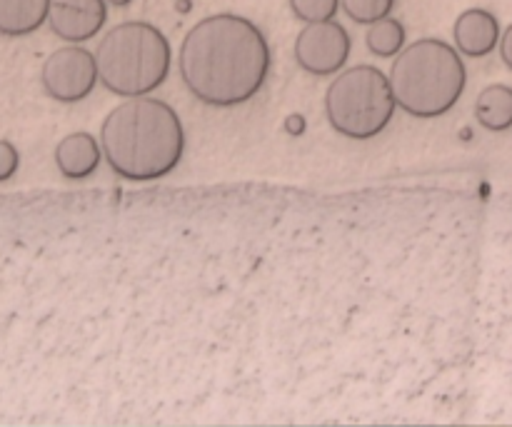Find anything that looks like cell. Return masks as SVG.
<instances>
[{"mask_svg": "<svg viewBox=\"0 0 512 427\" xmlns=\"http://www.w3.org/2000/svg\"><path fill=\"white\" fill-rule=\"evenodd\" d=\"M273 68L268 38L250 18L215 13L185 33L178 70L185 88L210 108H238L263 90Z\"/></svg>", "mask_w": 512, "mask_h": 427, "instance_id": "6da1fadb", "label": "cell"}, {"mask_svg": "<svg viewBox=\"0 0 512 427\" xmlns=\"http://www.w3.org/2000/svg\"><path fill=\"white\" fill-rule=\"evenodd\" d=\"M105 163L130 183H153L180 165L185 128L168 103L150 95L125 98L100 125Z\"/></svg>", "mask_w": 512, "mask_h": 427, "instance_id": "7a4b0ae2", "label": "cell"}, {"mask_svg": "<svg viewBox=\"0 0 512 427\" xmlns=\"http://www.w3.org/2000/svg\"><path fill=\"white\" fill-rule=\"evenodd\" d=\"M388 78L403 113L433 120L450 113L463 98L468 70L455 45L440 38H420L395 55Z\"/></svg>", "mask_w": 512, "mask_h": 427, "instance_id": "3957f363", "label": "cell"}, {"mask_svg": "<svg viewBox=\"0 0 512 427\" xmlns=\"http://www.w3.org/2000/svg\"><path fill=\"white\" fill-rule=\"evenodd\" d=\"M95 63L103 88L120 98H140L168 80L173 48L163 30L153 23L125 20L100 38Z\"/></svg>", "mask_w": 512, "mask_h": 427, "instance_id": "277c9868", "label": "cell"}, {"mask_svg": "<svg viewBox=\"0 0 512 427\" xmlns=\"http://www.w3.org/2000/svg\"><path fill=\"white\" fill-rule=\"evenodd\" d=\"M395 103L390 78L373 65L340 70L325 90L330 128L348 140H373L393 123Z\"/></svg>", "mask_w": 512, "mask_h": 427, "instance_id": "5b68a950", "label": "cell"}, {"mask_svg": "<svg viewBox=\"0 0 512 427\" xmlns=\"http://www.w3.org/2000/svg\"><path fill=\"white\" fill-rule=\"evenodd\" d=\"M100 83L95 53L78 43H68L53 50L40 68V85L48 98L58 103H80L88 98Z\"/></svg>", "mask_w": 512, "mask_h": 427, "instance_id": "8992f818", "label": "cell"}, {"mask_svg": "<svg viewBox=\"0 0 512 427\" xmlns=\"http://www.w3.org/2000/svg\"><path fill=\"white\" fill-rule=\"evenodd\" d=\"M350 53H353V38L335 20L308 23L295 38V63L305 73L318 78L340 73L348 65Z\"/></svg>", "mask_w": 512, "mask_h": 427, "instance_id": "52a82bcc", "label": "cell"}, {"mask_svg": "<svg viewBox=\"0 0 512 427\" xmlns=\"http://www.w3.org/2000/svg\"><path fill=\"white\" fill-rule=\"evenodd\" d=\"M108 23L105 0H53L48 25L65 43H88Z\"/></svg>", "mask_w": 512, "mask_h": 427, "instance_id": "ba28073f", "label": "cell"}, {"mask_svg": "<svg viewBox=\"0 0 512 427\" xmlns=\"http://www.w3.org/2000/svg\"><path fill=\"white\" fill-rule=\"evenodd\" d=\"M500 20L485 8H468L458 15L453 28L455 48L465 58H485L500 43Z\"/></svg>", "mask_w": 512, "mask_h": 427, "instance_id": "9c48e42d", "label": "cell"}, {"mask_svg": "<svg viewBox=\"0 0 512 427\" xmlns=\"http://www.w3.org/2000/svg\"><path fill=\"white\" fill-rule=\"evenodd\" d=\"M100 160H103V145L85 130L65 135L55 148V165H58L60 175L68 180L90 178L98 170Z\"/></svg>", "mask_w": 512, "mask_h": 427, "instance_id": "30bf717a", "label": "cell"}, {"mask_svg": "<svg viewBox=\"0 0 512 427\" xmlns=\"http://www.w3.org/2000/svg\"><path fill=\"white\" fill-rule=\"evenodd\" d=\"M53 0H0V35L23 38L48 23Z\"/></svg>", "mask_w": 512, "mask_h": 427, "instance_id": "8fae6325", "label": "cell"}, {"mask_svg": "<svg viewBox=\"0 0 512 427\" xmlns=\"http://www.w3.org/2000/svg\"><path fill=\"white\" fill-rule=\"evenodd\" d=\"M475 118L485 130L503 133L512 128V88L510 85H488L475 100Z\"/></svg>", "mask_w": 512, "mask_h": 427, "instance_id": "7c38bea8", "label": "cell"}, {"mask_svg": "<svg viewBox=\"0 0 512 427\" xmlns=\"http://www.w3.org/2000/svg\"><path fill=\"white\" fill-rule=\"evenodd\" d=\"M365 45L378 58H395L405 48V25L395 18H383L368 25Z\"/></svg>", "mask_w": 512, "mask_h": 427, "instance_id": "4fadbf2b", "label": "cell"}, {"mask_svg": "<svg viewBox=\"0 0 512 427\" xmlns=\"http://www.w3.org/2000/svg\"><path fill=\"white\" fill-rule=\"evenodd\" d=\"M398 0H340V10L358 25H373L390 18Z\"/></svg>", "mask_w": 512, "mask_h": 427, "instance_id": "5bb4252c", "label": "cell"}, {"mask_svg": "<svg viewBox=\"0 0 512 427\" xmlns=\"http://www.w3.org/2000/svg\"><path fill=\"white\" fill-rule=\"evenodd\" d=\"M290 10L298 20L308 23H328L335 20L340 10V0H288Z\"/></svg>", "mask_w": 512, "mask_h": 427, "instance_id": "9a60e30c", "label": "cell"}, {"mask_svg": "<svg viewBox=\"0 0 512 427\" xmlns=\"http://www.w3.org/2000/svg\"><path fill=\"white\" fill-rule=\"evenodd\" d=\"M20 168V153L10 140H0V183H8Z\"/></svg>", "mask_w": 512, "mask_h": 427, "instance_id": "2e32d148", "label": "cell"}, {"mask_svg": "<svg viewBox=\"0 0 512 427\" xmlns=\"http://www.w3.org/2000/svg\"><path fill=\"white\" fill-rule=\"evenodd\" d=\"M498 48H500V58H503V63L512 70V23L503 30V35H500Z\"/></svg>", "mask_w": 512, "mask_h": 427, "instance_id": "e0dca14e", "label": "cell"}, {"mask_svg": "<svg viewBox=\"0 0 512 427\" xmlns=\"http://www.w3.org/2000/svg\"><path fill=\"white\" fill-rule=\"evenodd\" d=\"M110 3H115V5H128L130 0H110Z\"/></svg>", "mask_w": 512, "mask_h": 427, "instance_id": "ac0fdd59", "label": "cell"}]
</instances>
